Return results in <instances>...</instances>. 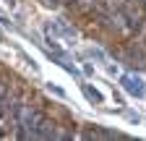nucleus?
I'll use <instances>...</instances> for the list:
<instances>
[{
    "mask_svg": "<svg viewBox=\"0 0 146 141\" xmlns=\"http://www.w3.org/2000/svg\"><path fill=\"white\" fill-rule=\"evenodd\" d=\"M0 97H8V92H5V86H3V81H0Z\"/></svg>",
    "mask_w": 146,
    "mask_h": 141,
    "instance_id": "nucleus-3",
    "label": "nucleus"
},
{
    "mask_svg": "<svg viewBox=\"0 0 146 141\" xmlns=\"http://www.w3.org/2000/svg\"><path fill=\"white\" fill-rule=\"evenodd\" d=\"M123 86H125L131 94H136V97L143 94V84H141L138 78H133V76H123Z\"/></svg>",
    "mask_w": 146,
    "mask_h": 141,
    "instance_id": "nucleus-1",
    "label": "nucleus"
},
{
    "mask_svg": "<svg viewBox=\"0 0 146 141\" xmlns=\"http://www.w3.org/2000/svg\"><path fill=\"white\" fill-rule=\"evenodd\" d=\"M84 94L91 99V102H102V97H99V92H94V89H91V86H86L84 84Z\"/></svg>",
    "mask_w": 146,
    "mask_h": 141,
    "instance_id": "nucleus-2",
    "label": "nucleus"
}]
</instances>
